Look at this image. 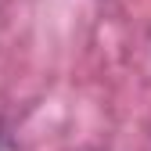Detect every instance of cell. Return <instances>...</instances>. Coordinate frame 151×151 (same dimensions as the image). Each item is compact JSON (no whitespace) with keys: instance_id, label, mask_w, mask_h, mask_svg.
Here are the masks:
<instances>
[{"instance_id":"obj_1","label":"cell","mask_w":151,"mask_h":151,"mask_svg":"<svg viewBox=\"0 0 151 151\" xmlns=\"http://www.w3.org/2000/svg\"><path fill=\"white\" fill-rule=\"evenodd\" d=\"M0 151H18L14 137H11V133H4V129H0Z\"/></svg>"}]
</instances>
